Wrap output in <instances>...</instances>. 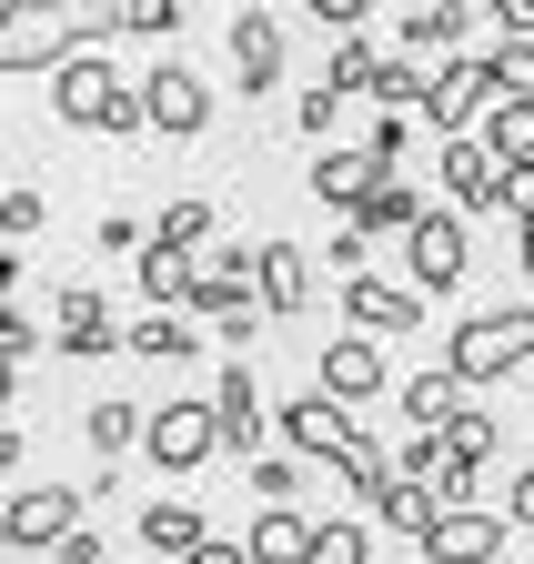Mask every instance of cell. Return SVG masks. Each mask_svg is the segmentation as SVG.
Instances as JSON below:
<instances>
[{"mask_svg":"<svg viewBox=\"0 0 534 564\" xmlns=\"http://www.w3.org/2000/svg\"><path fill=\"white\" fill-rule=\"evenodd\" d=\"M514 534V514H484V505H444L434 534H424V564H494Z\"/></svg>","mask_w":534,"mask_h":564,"instance_id":"16","label":"cell"},{"mask_svg":"<svg viewBox=\"0 0 534 564\" xmlns=\"http://www.w3.org/2000/svg\"><path fill=\"white\" fill-rule=\"evenodd\" d=\"M121 31V0H11L0 11V70L11 82H41L72 51H101Z\"/></svg>","mask_w":534,"mask_h":564,"instance_id":"1","label":"cell"},{"mask_svg":"<svg viewBox=\"0 0 534 564\" xmlns=\"http://www.w3.org/2000/svg\"><path fill=\"white\" fill-rule=\"evenodd\" d=\"M303 564H373V534L363 524H313V554Z\"/></svg>","mask_w":534,"mask_h":564,"instance_id":"33","label":"cell"},{"mask_svg":"<svg viewBox=\"0 0 534 564\" xmlns=\"http://www.w3.org/2000/svg\"><path fill=\"white\" fill-rule=\"evenodd\" d=\"M464 223H475V212H424V223L404 232V262H414V282H424V293H454V282L464 272H475V242H464Z\"/></svg>","mask_w":534,"mask_h":564,"instance_id":"12","label":"cell"},{"mask_svg":"<svg viewBox=\"0 0 534 564\" xmlns=\"http://www.w3.org/2000/svg\"><path fill=\"white\" fill-rule=\"evenodd\" d=\"M303 11H313L323 31H363V21H373V0H303Z\"/></svg>","mask_w":534,"mask_h":564,"instance_id":"41","label":"cell"},{"mask_svg":"<svg viewBox=\"0 0 534 564\" xmlns=\"http://www.w3.org/2000/svg\"><path fill=\"white\" fill-rule=\"evenodd\" d=\"M424 212H434V202H424L414 182H393V172H383V192H373V202L353 212V223H363V232H383V242H404V232L424 223Z\"/></svg>","mask_w":534,"mask_h":564,"instance_id":"27","label":"cell"},{"mask_svg":"<svg viewBox=\"0 0 534 564\" xmlns=\"http://www.w3.org/2000/svg\"><path fill=\"white\" fill-rule=\"evenodd\" d=\"M313 303V262L293 252V242H262V313H273V323H293Z\"/></svg>","mask_w":534,"mask_h":564,"instance_id":"21","label":"cell"},{"mask_svg":"<svg viewBox=\"0 0 534 564\" xmlns=\"http://www.w3.org/2000/svg\"><path fill=\"white\" fill-rule=\"evenodd\" d=\"M51 564H111V544H101V534H61Z\"/></svg>","mask_w":534,"mask_h":564,"instance_id":"44","label":"cell"},{"mask_svg":"<svg viewBox=\"0 0 534 564\" xmlns=\"http://www.w3.org/2000/svg\"><path fill=\"white\" fill-rule=\"evenodd\" d=\"M383 172H393V162L373 152V141H333V152L313 162V202H333V212L353 223V212H363V202L383 192Z\"/></svg>","mask_w":534,"mask_h":564,"instance_id":"18","label":"cell"},{"mask_svg":"<svg viewBox=\"0 0 534 564\" xmlns=\"http://www.w3.org/2000/svg\"><path fill=\"white\" fill-rule=\"evenodd\" d=\"M444 364L464 373V383H504V373H524L534 364V303H494V313H475V323H454V352Z\"/></svg>","mask_w":534,"mask_h":564,"instance_id":"5","label":"cell"},{"mask_svg":"<svg viewBox=\"0 0 534 564\" xmlns=\"http://www.w3.org/2000/svg\"><path fill=\"white\" fill-rule=\"evenodd\" d=\"M152 242H182V252H212V202H162V212H152Z\"/></svg>","mask_w":534,"mask_h":564,"instance_id":"32","label":"cell"},{"mask_svg":"<svg viewBox=\"0 0 534 564\" xmlns=\"http://www.w3.org/2000/svg\"><path fill=\"white\" fill-rule=\"evenodd\" d=\"M142 293H152V313H182L192 303V282H203V252H182V242H142Z\"/></svg>","mask_w":534,"mask_h":564,"instance_id":"19","label":"cell"},{"mask_svg":"<svg viewBox=\"0 0 534 564\" xmlns=\"http://www.w3.org/2000/svg\"><path fill=\"white\" fill-rule=\"evenodd\" d=\"M484 141H494L504 162H534V101H514V91H504V101L484 111Z\"/></svg>","mask_w":534,"mask_h":564,"instance_id":"31","label":"cell"},{"mask_svg":"<svg viewBox=\"0 0 534 564\" xmlns=\"http://www.w3.org/2000/svg\"><path fill=\"white\" fill-rule=\"evenodd\" d=\"M0 534H11V554H51L61 534H81V484H11Z\"/></svg>","mask_w":534,"mask_h":564,"instance_id":"8","label":"cell"},{"mask_svg":"<svg viewBox=\"0 0 534 564\" xmlns=\"http://www.w3.org/2000/svg\"><path fill=\"white\" fill-rule=\"evenodd\" d=\"M192 544H212V524L192 514V505H152V514H142V554H172V564H182Z\"/></svg>","mask_w":534,"mask_h":564,"instance_id":"28","label":"cell"},{"mask_svg":"<svg viewBox=\"0 0 534 564\" xmlns=\"http://www.w3.org/2000/svg\"><path fill=\"white\" fill-rule=\"evenodd\" d=\"M504 212H514V232L534 223V162H514V172H504Z\"/></svg>","mask_w":534,"mask_h":564,"instance_id":"42","label":"cell"},{"mask_svg":"<svg viewBox=\"0 0 534 564\" xmlns=\"http://www.w3.org/2000/svg\"><path fill=\"white\" fill-rule=\"evenodd\" d=\"M232 11H252V0H232Z\"/></svg>","mask_w":534,"mask_h":564,"instance_id":"48","label":"cell"},{"mask_svg":"<svg viewBox=\"0 0 534 564\" xmlns=\"http://www.w3.org/2000/svg\"><path fill=\"white\" fill-rule=\"evenodd\" d=\"M182 313H203L222 343H252L262 323H273V313H262V242H212V252H203V282H192Z\"/></svg>","mask_w":534,"mask_h":564,"instance_id":"4","label":"cell"},{"mask_svg":"<svg viewBox=\"0 0 534 564\" xmlns=\"http://www.w3.org/2000/svg\"><path fill=\"white\" fill-rule=\"evenodd\" d=\"M212 413H222V454H242V464L283 444V423L262 413V383H252L242 364H222V373H212Z\"/></svg>","mask_w":534,"mask_h":564,"instance_id":"14","label":"cell"},{"mask_svg":"<svg viewBox=\"0 0 534 564\" xmlns=\"http://www.w3.org/2000/svg\"><path fill=\"white\" fill-rule=\"evenodd\" d=\"M142 242H152V223H131V212L101 223V252H121V262H142Z\"/></svg>","mask_w":534,"mask_h":564,"instance_id":"40","label":"cell"},{"mask_svg":"<svg viewBox=\"0 0 534 564\" xmlns=\"http://www.w3.org/2000/svg\"><path fill=\"white\" fill-rule=\"evenodd\" d=\"M0 352H11V373H31V352H41V323L11 303V313H0Z\"/></svg>","mask_w":534,"mask_h":564,"instance_id":"37","label":"cell"},{"mask_svg":"<svg viewBox=\"0 0 534 564\" xmlns=\"http://www.w3.org/2000/svg\"><path fill=\"white\" fill-rule=\"evenodd\" d=\"M393 403H404V413L424 423V434H444V423H454L464 403H475V383H464L454 364H434V373H414V383H404V393H393Z\"/></svg>","mask_w":534,"mask_h":564,"instance_id":"20","label":"cell"},{"mask_svg":"<svg viewBox=\"0 0 534 564\" xmlns=\"http://www.w3.org/2000/svg\"><path fill=\"white\" fill-rule=\"evenodd\" d=\"M232 91H242V101H273V91H283V21L262 11V0H252V11H232Z\"/></svg>","mask_w":534,"mask_h":564,"instance_id":"15","label":"cell"},{"mask_svg":"<svg viewBox=\"0 0 534 564\" xmlns=\"http://www.w3.org/2000/svg\"><path fill=\"white\" fill-rule=\"evenodd\" d=\"M81 434H91V454H101V464H121L131 444H142V434H152V413L111 393V403H91V413H81Z\"/></svg>","mask_w":534,"mask_h":564,"instance_id":"25","label":"cell"},{"mask_svg":"<svg viewBox=\"0 0 534 564\" xmlns=\"http://www.w3.org/2000/svg\"><path fill=\"white\" fill-rule=\"evenodd\" d=\"M323 262H333V272H363V262H373V232H363V223H344V232L323 242Z\"/></svg>","mask_w":534,"mask_h":564,"instance_id":"39","label":"cell"},{"mask_svg":"<svg viewBox=\"0 0 534 564\" xmlns=\"http://www.w3.org/2000/svg\"><path fill=\"white\" fill-rule=\"evenodd\" d=\"M51 352H72V364H101V352H131V323L91 293V282H61V293H51Z\"/></svg>","mask_w":534,"mask_h":564,"instance_id":"7","label":"cell"},{"mask_svg":"<svg viewBox=\"0 0 534 564\" xmlns=\"http://www.w3.org/2000/svg\"><path fill=\"white\" fill-rule=\"evenodd\" d=\"M475 41V0H424L404 21V51H464Z\"/></svg>","mask_w":534,"mask_h":564,"instance_id":"26","label":"cell"},{"mask_svg":"<svg viewBox=\"0 0 534 564\" xmlns=\"http://www.w3.org/2000/svg\"><path fill=\"white\" fill-rule=\"evenodd\" d=\"M242 544H252V564H303V554H313V514H293V505H262Z\"/></svg>","mask_w":534,"mask_h":564,"instance_id":"22","label":"cell"},{"mask_svg":"<svg viewBox=\"0 0 534 564\" xmlns=\"http://www.w3.org/2000/svg\"><path fill=\"white\" fill-rule=\"evenodd\" d=\"M142 454H152L162 474H203V464L222 454V413H212V393H203V403H152Z\"/></svg>","mask_w":534,"mask_h":564,"instance_id":"10","label":"cell"},{"mask_svg":"<svg viewBox=\"0 0 534 564\" xmlns=\"http://www.w3.org/2000/svg\"><path fill=\"white\" fill-rule=\"evenodd\" d=\"M121 31L131 41H172L182 31V0H121Z\"/></svg>","mask_w":534,"mask_h":564,"instance_id":"35","label":"cell"},{"mask_svg":"<svg viewBox=\"0 0 534 564\" xmlns=\"http://www.w3.org/2000/svg\"><path fill=\"white\" fill-rule=\"evenodd\" d=\"M344 323L373 333V343L414 333V323H424V282H373V272H353V282H344Z\"/></svg>","mask_w":534,"mask_h":564,"instance_id":"17","label":"cell"},{"mask_svg":"<svg viewBox=\"0 0 534 564\" xmlns=\"http://www.w3.org/2000/svg\"><path fill=\"white\" fill-rule=\"evenodd\" d=\"M344 101H353V91H333V82H313V91L293 101V131H313V141H323V131H333V111H344Z\"/></svg>","mask_w":534,"mask_h":564,"instance_id":"36","label":"cell"},{"mask_svg":"<svg viewBox=\"0 0 534 564\" xmlns=\"http://www.w3.org/2000/svg\"><path fill=\"white\" fill-rule=\"evenodd\" d=\"M434 514H444V494H434V484H414V474H393V484L373 494V524H393V534H414V544L434 534Z\"/></svg>","mask_w":534,"mask_h":564,"instance_id":"23","label":"cell"},{"mask_svg":"<svg viewBox=\"0 0 534 564\" xmlns=\"http://www.w3.org/2000/svg\"><path fill=\"white\" fill-rule=\"evenodd\" d=\"M373 70H383V51H373L363 31H344V41H333V61H323V82H333V91H363V101H373Z\"/></svg>","mask_w":534,"mask_h":564,"instance_id":"30","label":"cell"},{"mask_svg":"<svg viewBox=\"0 0 534 564\" xmlns=\"http://www.w3.org/2000/svg\"><path fill=\"white\" fill-rule=\"evenodd\" d=\"M313 383H323V393H344L353 413H363V403H393V393H404V383H393V364H383V343H373V333H333V343L313 352Z\"/></svg>","mask_w":534,"mask_h":564,"instance_id":"9","label":"cell"},{"mask_svg":"<svg viewBox=\"0 0 534 564\" xmlns=\"http://www.w3.org/2000/svg\"><path fill=\"white\" fill-rule=\"evenodd\" d=\"M484 61H494V91H514V101H534V41H494Z\"/></svg>","mask_w":534,"mask_h":564,"instance_id":"34","label":"cell"},{"mask_svg":"<svg viewBox=\"0 0 534 564\" xmlns=\"http://www.w3.org/2000/svg\"><path fill=\"white\" fill-rule=\"evenodd\" d=\"M484 11H494L504 41H534V0H484Z\"/></svg>","mask_w":534,"mask_h":564,"instance_id":"43","label":"cell"},{"mask_svg":"<svg viewBox=\"0 0 534 564\" xmlns=\"http://www.w3.org/2000/svg\"><path fill=\"white\" fill-rule=\"evenodd\" d=\"M514 272H524V282H534V223H524V232H514Z\"/></svg>","mask_w":534,"mask_h":564,"instance_id":"47","label":"cell"},{"mask_svg":"<svg viewBox=\"0 0 534 564\" xmlns=\"http://www.w3.org/2000/svg\"><path fill=\"white\" fill-rule=\"evenodd\" d=\"M504 514H514V534H534V464H524V474L504 484Z\"/></svg>","mask_w":534,"mask_h":564,"instance_id":"45","label":"cell"},{"mask_svg":"<svg viewBox=\"0 0 534 564\" xmlns=\"http://www.w3.org/2000/svg\"><path fill=\"white\" fill-rule=\"evenodd\" d=\"M142 111H152L162 141L212 131V70H192V61H152V70H142Z\"/></svg>","mask_w":534,"mask_h":564,"instance_id":"11","label":"cell"},{"mask_svg":"<svg viewBox=\"0 0 534 564\" xmlns=\"http://www.w3.org/2000/svg\"><path fill=\"white\" fill-rule=\"evenodd\" d=\"M434 172H444V202H454V212H494V202H504V172H514V162L494 152L484 131H454Z\"/></svg>","mask_w":534,"mask_h":564,"instance_id":"13","label":"cell"},{"mask_svg":"<svg viewBox=\"0 0 534 564\" xmlns=\"http://www.w3.org/2000/svg\"><path fill=\"white\" fill-rule=\"evenodd\" d=\"M131 352H142V364H192V352H203V313H152V323H131Z\"/></svg>","mask_w":534,"mask_h":564,"instance_id":"24","label":"cell"},{"mask_svg":"<svg viewBox=\"0 0 534 564\" xmlns=\"http://www.w3.org/2000/svg\"><path fill=\"white\" fill-rule=\"evenodd\" d=\"M273 423H283V444L323 454L333 474H344V484L363 494V505H373V494H383L393 474H404V464H393V454H383V444L363 434V413H353L344 393H323V383H313V393H293V403H273Z\"/></svg>","mask_w":534,"mask_h":564,"instance_id":"2","label":"cell"},{"mask_svg":"<svg viewBox=\"0 0 534 564\" xmlns=\"http://www.w3.org/2000/svg\"><path fill=\"white\" fill-rule=\"evenodd\" d=\"M51 121H72V131H111V141H131V131H152V111H142V82L111 61V51H72L51 70Z\"/></svg>","mask_w":534,"mask_h":564,"instance_id":"3","label":"cell"},{"mask_svg":"<svg viewBox=\"0 0 534 564\" xmlns=\"http://www.w3.org/2000/svg\"><path fill=\"white\" fill-rule=\"evenodd\" d=\"M424 82H434V70H424L414 51H383V70H373V111H424Z\"/></svg>","mask_w":534,"mask_h":564,"instance_id":"29","label":"cell"},{"mask_svg":"<svg viewBox=\"0 0 534 564\" xmlns=\"http://www.w3.org/2000/svg\"><path fill=\"white\" fill-rule=\"evenodd\" d=\"M504 91H494V61H475V51H444L434 61V82H424V121L454 141V131H484V111H494Z\"/></svg>","mask_w":534,"mask_h":564,"instance_id":"6","label":"cell"},{"mask_svg":"<svg viewBox=\"0 0 534 564\" xmlns=\"http://www.w3.org/2000/svg\"><path fill=\"white\" fill-rule=\"evenodd\" d=\"M0 232H11V242L41 232V192H31V182H11V202H0Z\"/></svg>","mask_w":534,"mask_h":564,"instance_id":"38","label":"cell"},{"mask_svg":"<svg viewBox=\"0 0 534 564\" xmlns=\"http://www.w3.org/2000/svg\"><path fill=\"white\" fill-rule=\"evenodd\" d=\"M182 564H252V544H232V534H212V544H192Z\"/></svg>","mask_w":534,"mask_h":564,"instance_id":"46","label":"cell"}]
</instances>
